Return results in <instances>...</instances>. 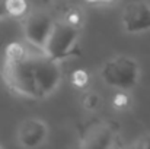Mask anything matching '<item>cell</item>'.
Returning a JSON list of instances; mask_svg holds the SVG:
<instances>
[{
  "label": "cell",
  "instance_id": "cell-1",
  "mask_svg": "<svg viewBox=\"0 0 150 149\" xmlns=\"http://www.w3.org/2000/svg\"><path fill=\"white\" fill-rule=\"evenodd\" d=\"M4 85L16 95L42 99L51 95L63 79L60 61L41 47L28 41L10 43L1 66Z\"/></svg>",
  "mask_w": 150,
  "mask_h": 149
},
{
  "label": "cell",
  "instance_id": "cell-2",
  "mask_svg": "<svg viewBox=\"0 0 150 149\" xmlns=\"http://www.w3.org/2000/svg\"><path fill=\"white\" fill-rule=\"evenodd\" d=\"M140 78L139 63L125 54L115 56L103 63L100 67V79L105 85L120 89L130 91L133 89Z\"/></svg>",
  "mask_w": 150,
  "mask_h": 149
},
{
  "label": "cell",
  "instance_id": "cell-3",
  "mask_svg": "<svg viewBox=\"0 0 150 149\" xmlns=\"http://www.w3.org/2000/svg\"><path fill=\"white\" fill-rule=\"evenodd\" d=\"M79 26H74L64 19L55 21L52 32L50 34V38L44 50L54 60L61 63L64 58L70 57L74 53L79 40Z\"/></svg>",
  "mask_w": 150,
  "mask_h": 149
},
{
  "label": "cell",
  "instance_id": "cell-4",
  "mask_svg": "<svg viewBox=\"0 0 150 149\" xmlns=\"http://www.w3.org/2000/svg\"><path fill=\"white\" fill-rule=\"evenodd\" d=\"M118 127L115 123L100 118H92L86 121L79 130V145L82 148H109L117 139Z\"/></svg>",
  "mask_w": 150,
  "mask_h": 149
},
{
  "label": "cell",
  "instance_id": "cell-5",
  "mask_svg": "<svg viewBox=\"0 0 150 149\" xmlns=\"http://www.w3.org/2000/svg\"><path fill=\"white\" fill-rule=\"evenodd\" d=\"M54 24L55 21L48 12L41 9L29 10L23 16V22H22L25 41L44 48L50 38V34L52 32Z\"/></svg>",
  "mask_w": 150,
  "mask_h": 149
},
{
  "label": "cell",
  "instance_id": "cell-6",
  "mask_svg": "<svg viewBox=\"0 0 150 149\" xmlns=\"http://www.w3.org/2000/svg\"><path fill=\"white\" fill-rule=\"evenodd\" d=\"M122 26L128 34H142L150 29V4L147 1H131L121 13Z\"/></svg>",
  "mask_w": 150,
  "mask_h": 149
},
{
  "label": "cell",
  "instance_id": "cell-7",
  "mask_svg": "<svg viewBox=\"0 0 150 149\" xmlns=\"http://www.w3.org/2000/svg\"><path fill=\"white\" fill-rule=\"evenodd\" d=\"M48 136L47 124L40 118H28L22 121L16 132V139L23 148H38Z\"/></svg>",
  "mask_w": 150,
  "mask_h": 149
},
{
  "label": "cell",
  "instance_id": "cell-8",
  "mask_svg": "<svg viewBox=\"0 0 150 149\" xmlns=\"http://www.w3.org/2000/svg\"><path fill=\"white\" fill-rule=\"evenodd\" d=\"M10 18H23L28 13L26 0H7Z\"/></svg>",
  "mask_w": 150,
  "mask_h": 149
},
{
  "label": "cell",
  "instance_id": "cell-9",
  "mask_svg": "<svg viewBox=\"0 0 150 149\" xmlns=\"http://www.w3.org/2000/svg\"><path fill=\"white\" fill-rule=\"evenodd\" d=\"M63 19L67 21L69 24H71V25L80 28V24H82V21H83V13H82V10H79L77 7H71V9H69V10L66 12V15H64Z\"/></svg>",
  "mask_w": 150,
  "mask_h": 149
},
{
  "label": "cell",
  "instance_id": "cell-10",
  "mask_svg": "<svg viewBox=\"0 0 150 149\" xmlns=\"http://www.w3.org/2000/svg\"><path fill=\"white\" fill-rule=\"evenodd\" d=\"M100 104V97L96 92H86L83 97V107L89 111H93L99 107Z\"/></svg>",
  "mask_w": 150,
  "mask_h": 149
},
{
  "label": "cell",
  "instance_id": "cell-11",
  "mask_svg": "<svg viewBox=\"0 0 150 149\" xmlns=\"http://www.w3.org/2000/svg\"><path fill=\"white\" fill-rule=\"evenodd\" d=\"M73 83L76 86H79V88H83L88 83V75H86V72H83V70L74 72L73 73Z\"/></svg>",
  "mask_w": 150,
  "mask_h": 149
},
{
  "label": "cell",
  "instance_id": "cell-12",
  "mask_svg": "<svg viewBox=\"0 0 150 149\" xmlns=\"http://www.w3.org/2000/svg\"><path fill=\"white\" fill-rule=\"evenodd\" d=\"M133 148H144V149H150V133L146 135H142L140 138H137V140L134 143H131Z\"/></svg>",
  "mask_w": 150,
  "mask_h": 149
},
{
  "label": "cell",
  "instance_id": "cell-13",
  "mask_svg": "<svg viewBox=\"0 0 150 149\" xmlns=\"http://www.w3.org/2000/svg\"><path fill=\"white\" fill-rule=\"evenodd\" d=\"M114 105H115V107H120V108L127 107V105H128V97H127L125 94H122V92L117 94L115 98H114Z\"/></svg>",
  "mask_w": 150,
  "mask_h": 149
},
{
  "label": "cell",
  "instance_id": "cell-14",
  "mask_svg": "<svg viewBox=\"0 0 150 149\" xmlns=\"http://www.w3.org/2000/svg\"><path fill=\"white\" fill-rule=\"evenodd\" d=\"M3 18H10L7 0H0V19H3Z\"/></svg>",
  "mask_w": 150,
  "mask_h": 149
},
{
  "label": "cell",
  "instance_id": "cell-15",
  "mask_svg": "<svg viewBox=\"0 0 150 149\" xmlns=\"http://www.w3.org/2000/svg\"><path fill=\"white\" fill-rule=\"evenodd\" d=\"M85 1L89 4H111L115 0H85Z\"/></svg>",
  "mask_w": 150,
  "mask_h": 149
}]
</instances>
